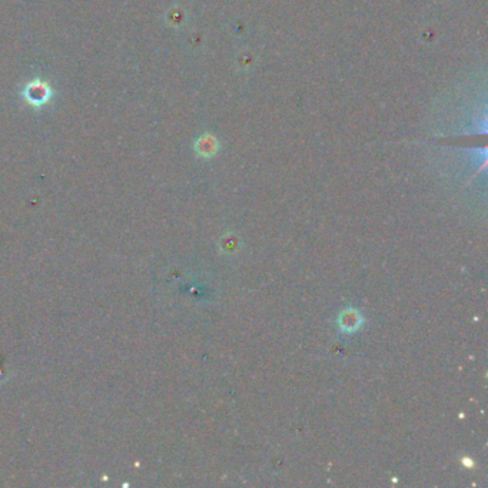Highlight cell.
<instances>
[{
    "mask_svg": "<svg viewBox=\"0 0 488 488\" xmlns=\"http://www.w3.org/2000/svg\"><path fill=\"white\" fill-rule=\"evenodd\" d=\"M342 319H346L348 322H351V330H355L357 327H358V321H360V318H358V315H355L354 312H351V319L350 318H348V314L346 312H344L342 315ZM342 330H345V331H348V330H350V323H342Z\"/></svg>",
    "mask_w": 488,
    "mask_h": 488,
    "instance_id": "obj_2",
    "label": "cell"
},
{
    "mask_svg": "<svg viewBox=\"0 0 488 488\" xmlns=\"http://www.w3.org/2000/svg\"><path fill=\"white\" fill-rule=\"evenodd\" d=\"M53 92L48 83H44L42 81H33L29 82L25 89H23V96H25L26 102L35 108H40L48 105L52 99Z\"/></svg>",
    "mask_w": 488,
    "mask_h": 488,
    "instance_id": "obj_1",
    "label": "cell"
}]
</instances>
